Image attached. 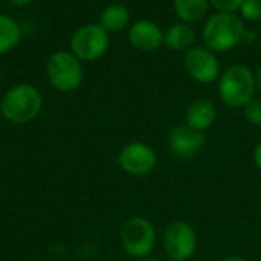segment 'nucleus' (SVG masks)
Masks as SVG:
<instances>
[{
  "label": "nucleus",
  "mask_w": 261,
  "mask_h": 261,
  "mask_svg": "<svg viewBox=\"0 0 261 261\" xmlns=\"http://www.w3.org/2000/svg\"><path fill=\"white\" fill-rule=\"evenodd\" d=\"M246 26L243 18L231 12L213 14L202 31L205 46L213 52H229L243 43V34Z\"/></svg>",
  "instance_id": "1"
},
{
  "label": "nucleus",
  "mask_w": 261,
  "mask_h": 261,
  "mask_svg": "<svg viewBox=\"0 0 261 261\" xmlns=\"http://www.w3.org/2000/svg\"><path fill=\"white\" fill-rule=\"evenodd\" d=\"M43 107L40 90L31 84H17L6 90L0 101V113L12 124H28L34 121Z\"/></svg>",
  "instance_id": "2"
},
{
  "label": "nucleus",
  "mask_w": 261,
  "mask_h": 261,
  "mask_svg": "<svg viewBox=\"0 0 261 261\" xmlns=\"http://www.w3.org/2000/svg\"><path fill=\"white\" fill-rule=\"evenodd\" d=\"M255 90V73L243 64L231 66L219 76V96L229 109H243Z\"/></svg>",
  "instance_id": "3"
},
{
  "label": "nucleus",
  "mask_w": 261,
  "mask_h": 261,
  "mask_svg": "<svg viewBox=\"0 0 261 261\" xmlns=\"http://www.w3.org/2000/svg\"><path fill=\"white\" fill-rule=\"evenodd\" d=\"M46 75L50 86L58 92L76 90L84 80L81 61L69 50H58L49 57Z\"/></svg>",
  "instance_id": "4"
},
{
  "label": "nucleus",
  "mask_w": 261,
  "mask_h": 261,
  "mask_svg": "<svg viewBox=\"0 0 261 261\" xmlns=\"http://www.w3.org/2000/svg\"><path fill=\"white\" fill-rule=\"evenodd\" d=\"M110 46L109 32L98 23L80 26L70 37V52L80 61H96Z\"/></svg>",
  "instance_id": "5"
},
{
  "label": "nucleus",
  "mask_w": 261,
  "mask_h": 261,
  "mask_svg": "<svg viewBox=\"0 0 261 261\" xmlns=\"http://www.w3.org/2000/svg\"><path fill=\"white\" fill-rule=\"evenodd\" d=\"M122 249L133 258H144L151 254L156 245V229L144 217H132L121 228Z\"/></svg>",
  "instance_id": "6"
},
{
  "label": "nucleus",
  "mask_w": 261,
  "mask_h": 261,
  "mask_svg": "<svg viewBox=\"0 0 261 261\" xmlns=\"http://www.w3.org/2000/svg\"><path fill=\"white\" fill-rule=\"evenodd\" d=\"M162 245L170 260L187 261L197 249V234L190 223L174 220L165 228Z\"/></svg>",
  "instance_id": "7"
},
{
  "label": "nucleus",
  "mask_w": 261,
  "mask_h": 261,
  "mask_svg": "<svg viewBox=\"0 0 261 261\" xmlns=\"http://www.w3.org/2000/svg\"><path fill=\"white\" fill-rule=\"evenodd\" d=\"M184 67L187 73L200 84H211L220 76V61L206 46H194L185 52Z\"/></svg>",
  "instance_id": "8"
},
{
  "label": "nucleus",
  "mask_w": 261,
  "mask_h": 261,
  "mask_svg": "<svg viewBox=\"0 0 261 261\" xmlns=\"http://www.w3.org/2000/svg\"><path fill=\"white\" fill-rule=\"evenodd\" d=\"M118 164L125 173L141 177L154 171L158 165V154L153 147L145 142H130L121 150Z\"/></svg>",
  "instance_id": "9"
},
{
  "label": "nucleus",
  "mask_w": 261,
  "mask_h": 261,
  "mask_svg": "<svg viewBox=\"0 0 261 261\" xmlns=\"http://www.w3.org/2000/svg\"><path fill=\"white\" fill-rule=\"evenodd\" d=\"M205 133L191 128L187 124L174 127L168 135V148L177 158H191L203 148Z\"/></svg>",
  "instance_id": "10"
},
{
  "label": "nucleus",
  "mask_w": 261,
  "mask_h": 261,
  "mask_svg": "<svg viewBox=\"0 0 261 261\" xmlns=\"http://www.w3.org/2000/svg\"><path fill=\"white\" fill-rule=\"evenodd\" d=\"M128 41L141 52H154L164 44V31L156 21L141 18L130 26Z\"/></svg>",
  "instance_id": "11"
},
{
  "label": "nucleus",
  "mask_w": 261,
  "mask_h": 261,
  "mask_svg": "<svg viewBox=\"0 0 261 261\" xmlns=\"http://www.w3.org/2000/svg\"><path fill=\"white\" fill-rule=\"evenodd\" d=\"M217 118V110L216 106L210 101V99H196L193 101L188 109H187V115H185V124L190 125L191 128L205 133L206 130H210Z\"/></svg>",
  "instance_id": "12"
},
{
  "label": "nucleus",
  "mask_w": 261,
  "mask_h": 261,
  "mask_svg": "<svg viewBox=\"0 0 261 261\" xmlns=\"http://www.w3.org/2000/svg\"><path fill=\"white\" fill-rule=\"evenodd\" d=\"M196 31L191 24L179 21L167 28L164 32V44L173 52H187L194 47Z\"/></svg>",
  "instance_id": "13"
},
{
  "label": "nucleus",
  "mask_w": 261,
  "mask_h": 261,
  "mask_svg": "<svg viewBox=\"0 0 261 261\" xmlns=\"http://www.w3.org/2000/svg\"><path fill=\"white\" fill-rule=\"evenodd\" d=\"M174 12L180 21L193 24L205 18L210 9L208 0H173Z\"/></svg>",
  "instance_id": "14"
},
{
  "label": "nucleus",
  "mask_w": 261,
  "mask_h": 261,
  "mask_svg": "<svg viewBox=\"0 0 261 261\" xmlns=\"http://www.w3.org/2000/svg\"><path fill=\"white\" fill-rule=\"evenodd\" d=\"M128 21H130V12L127 6L121 3L109 5L107 8H104L99 17V24L107 32H119L128 24Z\"/></svg>",
  "instance_id": "15"
},
{
  "label": "nucleus",
  "mask_w": 261,
  "mask_h": 261,
  "mask_svg": "<svg viewBox=\"0 0 261 261\" xmlns=\"http://www.w3.org/2000/svg\"><path fill=\"white\" fill-rule=\"evenodd\" d=\"M21 41V28L9 15L0 14V55L11 52Z\"/></svg>",
  "instance_id": "16"
},
{
  "label": "nucleus",
  "mask_w": 261,
  "mask_h": 261,
  "mask_svg": "<svg viewBox=\"0 0 261 261\" xmlns=\"http://www.w3.org/2000/svg\"><path fill=\"white\" fill-rule=\"evenodd\" d=\"M239 11L243 20L258 21L261 20V0H243Z\"/></svg>",
  "instance_id": "17"
},
{
  "label": "nucleus",
  "mask_w": 261,
  "mask_h": 261,
  "mask_svg": "<svg viewBox=\"0 0 261 261\" xmlns=\"http://www.w3.org/2000/svg\"><path fill=\"white\" fill-rule=\"evenodd\" d=\"M243 115H245V119L249 124H252L255 127H261V99L252 98L243 107Z\"/></svg>",
  "instance_id": "18"
},
{
  "label": "nucleus",
  "mask_w": 261,
  "mask_h": 261,
  "mask_svg": "<svg viewBox=\"0 0 261 261\" xmlns=\"http://www.w3.org/2000/svg\"><path fill=\"white\" fill-rule=\"evenodd\" d=\"M210 2V6H213L217 12H231V14H236L243 0H208Z\"/></svg>",
  "instance_id": "19"
},
{
  "label": "nucleus",
  "mask_w": 261,
  "mask_h": 261,
  "mask_svg": "<svg viewBox=\"0 0 261 261\" xmlns=\"http://www.w3.org/2000/svg\"><path fill=\"white\" fill-rule=\"evenodd\" d=\"M257 32L255 31H252V29H246L245 31V34H243V43H249V44H252V43H255L257 41Z\"/></svg>",
  "instance_id": "20"
},
{
  "label": "nucleus",
  "mask_w": 261,
  "mask_h": 261,
  "mask_svg": "<svg viewBox=\"0 0 261 261\" xmlns=\"http://www.w3.org/2000/svg\"><path fill=\"white\" fill-rule=\"evenodd\" d=\"M254 162H255L257 168L261 171V142L257 144V147L254 150Z\"/></svg>",
  "instance_id": "21"
},
{
  "label": "nucleus",
  "mask_w": 261,
  "mask_h": 261,
  "mask_svg": "<svg viewBox=\"0 0 261 261\" xmlns=\"http://www.w3.org/2000/svg\"><path fill=\"white\" fill-rule=\"evenodd\" d=\"M31 2L32 0H8V3L12 5V6H15V8H23V6L29 5Z\"/></svg>",
  "instance_id": "22"
},
{
  "label": "nucleus",
  "mask_w": 261,
  "mask_h": 261,
  "mask_svg": "<svg viewBox=\"0 0 261 261\" xmlns=\"http://www.w3.org/2000/svg\"><path fill=\"white\" fill-rule=\"evenodd\" d=\"M255 84H257V89L261 92V67L255 73Z\"/></svg>",
  "instance_id": "23"
},
{
  "label": "nucleus",
  "mask_w": 261,
  "mask_h": 261,
  "mask_svg": "<svg viewBox=\"0 0 261 261\" xmlns=\"http://www.w3.org/2000/svg\"><path fill=\"white\" fill-rule=\"evenodd\" d=\"M219 261H246L243 257H237V255H234V257H226V258H222V260Z\"/></svg>",
  "instance_id": "24"
},
{
  "label": "nucleus",
  "mask_w": 261,
  "mask_h": 261,
  "mask_svg": "<svg viewBox=\"0 0 261 261\" xmlns=\"http://www.w3.org/2000/svg\"><path fill=\"white\" fill-rule=\"evenodd\" d=\"M138 261H159L158 258H153V257H144V258H138Z\"/></svg>",
  "instance_id": "25"
},
{
  "label": "nucleus",
  "mask_w": 261,
  "mask_h": 261,
  "mask_svg": "<svg viewBox=\"0 0 261 261\" xmlns=\"http://www.w3.org/2000/svg\"><path fill=\"white\" fill-rule=\"evenodd\" d=\"M0 80H2V70H0Z\"/></svg>",
  "instance_id": "26"
},
{
  "label": "nucleus",
  "mask_w": 261,
  "mask_h": 261,
  "mask_svg": "<svg viewBox=\"0 0 261 261\" xmlns=\"http://www.w3.org/2000/svg\"><path fill=\"white\" fill-rule=\"evenodd\" d=\"M0 119H2V113H0Z\"/></svg>",
  "instance_id": "27"
},
{
  "label": "nucleus",
  "mask_w": 261,
  "mask_h": 261,
  "mask_svg": "<svg viewBox=\"0 0 261 261\" xmlns=\"http://www.w3.org/2000/svg\"><path fill=\"white\" fill-rule=\"evenodd\" d=\"M170 261H176V260H170Z\"/></svg>",
  "instance_id": "28"
}]
</instances>
